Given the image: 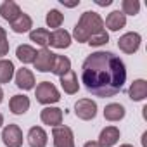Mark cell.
<instances>
[{"mask_svg":"<svg viewBox=\"0 0 147 147\" xmlns=\"http://www.w3.org/2000/svg\"><path fill=\"white\" fill-rule=\"evenodd\" d=\"M30 40L33 43H36L38 47L47 49L49 42H50V31L47 28H35V30L30 31Z\"/></svg>","mask_w":147,"mask_h":147,"instance_id":"obj_22","label":"cell"},{"mask_svg":"<svg viewBox=\"0 0 147 147\" xmlns=\"http://www.w3.org/2000/svg\"><path fill=\"white\" fill-rule=\"evenodd\" d=\"M9 49H11V45H9V42H7V38H5V40H0V57L7 55V54H9Z\"/></svg>","mask_w":147,"mask_h":147,"instance_id":"obj_28","label":"cell"},{"mask_svg":"<svg viewBox=\"0 0 147 147\" xmlns=\"http://www.w3.org/2000/svg\"><path fill=\"white\" fill-rule=\"evenodd\" d=\"M121 12L125 16H137L140 12V2L138 0H123L121 2Z\"/></svg>","mask_w":147,"mask_h":147,"instance_id":"obj_26","label":"cell"},{"mask_svg":"<svg viewBox=\"0 0 147 147\" xmlns=\"http://www.w3.org/2000/svg\"><path fill=\"white\" fill-rule=\"evenodd\" d=\"M71 71V61L66 57V55H61V54H54V61H52V69L50 73H54L55 76H64L66 73Z\"/></svg>","mask_w":147,"mask_h":147,"instance_id":"obj_18","label":"cell"},{"mask_svg":"<svg viewBox=\"0 0 147 147\" xmlns=\"http://www.w3.org/2000/svg\"><path fill=\"white\" fill-rule=\"evenodd\" d=\"M23 130L19 128V125L9 123L4 126L2 130V142L5 147H23Z\"/></svg>","mask_w":147,"mask_h":147,"instance_id":"obj_4","label":"cell"},{"mask_svg":"<svg viewBox=\"0 0 147 147\" xmlns=\"http://www.w3.org/2000/svg\"><path fill=\"white\" fill-rule=\"evenodd\" d=\"M26 140L30 147H45L49 144V135L42 126H31L26 135Z\"/></svg>","mask_w":147,"mask_h":147,"instance_id":"obj_12","label":"cell"},{"mask_svg":"<svg viewBox=\"0 0 147 147\" xmlns=\"http://www.w3.org/2000/svg\"><path fill=\"white\" fill-rule=\"evenodd\" d=\"M71 40H73L71 33L66 31V30H62V28H59V30H54L50 33L49 45L54 47V49H67V47H71Z\"/></svg>","mask_w":147,"mask_h":147,"instance_id":"obj_13","label":"cell"},{"mask_svg":"<svg viewBox=\"0 0 147 147\" xmlns=\"http://www.w3.org/2000/svg\"><path fill=\"white\" fill-rule=\"evenodd\" d=\"M126 114V109L123 104H118V102H111L104 107V118L111 123H116V121H121Z\"/></svg>","mask_w":147,"mask_h":147,"instance_id":"obj_19","label":"cell"},{"mask_svg":"<svg viewBox=\"0 0 147 147\" xmlns=\"http://www.w3.org/2000/svg\"><path fill=\"white\" fill-rule=\"evenodd\" d=\"M52 61H54V52H50L49 49H42V50L36 52L33 66L40 73H49L52 69Z\"/></svg>","mask_w":147,"mask_h":147,"instance_id":"obj_11","label":"cell"},{"mask_svg":"<svg viewBox=\"0 0 147 147\" xmlns=\"http://www.w3.org/2000/svg\"><path fill=\"white\" fill-rule=\"evenodd\" d=\"M31 28H33V19H31L28 14H24V12H21V14L18 16V19H14V21L11 23V30H12L14 33H18V35L30 33Z\"/></svg>","mask_w":147,"mask_h":147,"instance_id":"obj_20","label":"cell"},{"mask_svg":"<svg viewBox=\"0 0 147 147\" xmlns=\"http://www.w3.org/2000/svg\"><path fill=\"white\" fill-rule=\"evenodd\" d=\"M102 30H104V19L94 11H85L80 16L75 30H73L71 38H75L78 43H87L92 35H95Z\"/></svg>","mask_w":147,"mask_h":147,"instance_id":"obj_2","label":"cell"},{"mask_svg":"<svg viewBox=\"0 0 147 147\" xmlns=\"http://www.w3.org/2000/svg\"><path fill=\"white\" fill-rule=\"evenodd\" d=\"M140 43H142V36L137 31H128L118 38V47L123 54H135L140 49Z\"/></svg>","mask_w":147,"mask_h":147,"instance_id":"obj_6","label":"cell"},{"mask_svg":"<svg viewBox=\"0 0 147 147\" xmlns=\"http://www.w3.org/2000/svg\"><path fill=\"white\" fill-rule=\"evenodd\" d=\"M4 102V90H2V87H0V104Z\"/></svg>","mask_w":147,"mask_h":147,"instance_id":"obj_33","label":"cell"},{"mask_svg":"<svg viewBox=\"0 0 147 147\" xmlns=\"http://www.w3.org/2000/svg\"><path fill=\"white\" fill-rule=\"evenodd\" d=\"M14 82H16V87L21 88V90H33L35 88V83H36L33 71L28 69V67H21V69L16 71Z\"/></svg>","mask_w":147,"mask_h":147,"instance_id":"obj_9","label":"cell"},{"mask_svg":"<svg viewBox=\"0 0 147 147\" xmlns=\"http://www.w3.org/2000/svg\"><path fill=\"white\" fill-rule=\"evenodd\" d=\"M54 147H75V135L69 126H54L52 128Z\"/></svg>","mask_w":147,"mask_h":147,"instance_id":"obj_5","label":"cell"},{"mask_svg":"<svg viewBox=\"0 0 147 147\" xmlns=\"http://www.w3.org/2000/svg\"><path fill=\"white\" fill-rule=\"evenodd\" d=\"M35 97L40 104L43 106H52L55 102L61 100V92L57 90V87L50 82H42L36 85L35 88Z\"/></svg>","mask_w":147,"mask_h":147,"instance_id":"obj_3","label":"cell"},{"mask_svg":"<svg viewBox=\"0 0 147 147\" xmlns=\"http://www.w3.org/2000/svg\"><path fill=\"white\" fill-rule=\"evenodd\" d=\"M2 125H4V114L0 113V128H2Z\"/></svg>","mask_w":147,"mask_h":147,"instance_id":"obj_34","label":"cell"},{"mask_svg":"<svg viewBox=\"0 0 147 147\" xmlns=\"http://www.w3.org/2000/svg\"><path fill=\"white\" fill-rule=\"evenodd\" d=\"M126 26V16L121 11H113L107 14L106 21H104V28H107L109 31H119Z\"/></svg>","mask_w":147,"mask_h":147,"instance_id":"obj_15","label":"cell"},{"mask_svg":"<svg viewBox=\"0 0 147 147\" xmlns=\"http://www.w3.org/2000/svg\"><path fill=\"white\" fill-rule=\"evenodd\" d=\"M5 38H7V31H5V28L0 26V40H5Z\"/></svg>","mask_w":147,"mask_h":147,"instance_id":"obj_32","label":"cell"},{"mask_svg":"<svg viewBox=\"0 0 147 147\" xmlns=\"http://www.w3.org/2000/svg\"><path fill=\"white\" fill-rule=\"evenodd\" d=\"M119 147H133V145H131V144H121Z\"/></svg>","mask_w":147,"mask_h":147,"instance_id":"obj_35","label":"cell"},{"mask_svg":"<svg viewBox=\"0 0 147 147\" xmlns=\"http://www.w3.org/2000/svg\"><path fill=\"white\" fill-rule=\"evenodd\" d=\"M75 114L76 118L83 121H90L97 116V102L92 99H80L75 104Z\"/></svg>","mask_w":147,"mask_h":147,"instance_id":"obj_7","label":"cell"},{"mask_svg":"<svg viewBox=\"0 0 147 147\" xmlns=\"http://www.w3.org/2000/svg\"><path fill=\"white\" fill-rule=\"evenodd\" d=\"M21 12H23L21 7L14 2V0H5V2H2V5H0V16H2L5 21H9V23L18 19V16Z\"/></svg>","mask_w":147,"mask_h":147,"instance_id":"obj_21","label":"cell"},{"mask_svg":"<svg viewBox=\"0 0 147 147\" xmlns=\"http://www.w3.org/2000/svg\"><path fill=\"white\" fill-rule=\"evenodd\" d=\"M30 106H31L30 97L24 95V94H23V95H21V94L12 95L11 100H9V109H11V113H12V114H18V116L24 114V113L30 109Z\"/></svg>","mask_w":147,"mask_h":147,"instance_id":"obj_16","label":"cell"},{"mask_svg":"<svg viewBox=\"0 0 147 147\" xmlns=\"http://www.w3.org/2000/svg\"><path fill=\"white\" fill-rule=\"evenodd\" d=\"M119 137H121L119 128L111 125V126H106V128L100 130V135H99L97 142H99L100 147H113V145H116L119 142Z\"/></svg>","mask_w":147,"mask_h":147,"instance_id":"obj_10","label":"cell"},{"mask_svg":"<svg viewBox=\"0 0 147 147\" xmlns=\"http://www.w3.org/2000/svg\"><path fill=\"white\" fill-rule=\"evenodd\" d=\"M94 2H95L99 7H107V5L113 4V0H94Z\"/></svg>","mask_w":147,"mask_h":147,"instance_id":"obj_29","label":"cell"},{"mask_svg":"<svg viewBox=\"0 0 147 147\" xmlns=\"http://www.w3.org/2000/svg\"><path fill=\"white\" fill-rule=\"evenodd\" d=\"M128 97L133 100V102H142L147 99V82L144 78H138V80H133L130 88H128Z\"/></svg>","mask_w":147,"mask_h":147,"instance_id":"obj_14","label":"cell"},{"mask_svg":"<svg viewBox=\"0 0 147 147\" xmlns=\"http://www.w3.org/2000/svg\"><path fill=\"white\" fill-rule=\"evenodd\" d=\"M126 82V66L109 50L92 52L82 64V83L95 97H114Z\"/></svg>","mask_w":147,"mask_h":147,"instance_id":"obj_1","label":"cell"},{"mask_svg":"<svg viewBox=\"0 0 147 147\" xmlns=\"http://www.w3.org/2000/svg\"><path fill=\"white\" fill-rule=\"evenodd\" d=\"M16 75V67L11 59H0V85L9 83Z\"/></svg>","mask_w":147,"mask_h":147,"instance_id":"obj_23","label":"cell"},{"mask_svg":"<svg viewBox=\"0 0 147 147\" xmlns=\"http://www.w3.org/2000/svg\"><path fill=\"white\" fill-rule=\"evenodd\" d=\"M83 147H100L99 145V142L97 140H88V142H85V145Z\"/></svg>","mask_w":147,"mask_h":147,"instance_id":"obj_31","label":"cell"},{"mask_svg":"<svg viewBox=\"0 0 147 147\" xmlns=\"http://www.w3.org/2000/svg\"><path fill=\"white\" fill-rule=\"evenodd\" d=\"M62 109L61 107H55V106H45L42 111H40V119L43 125H49V126H61L62 125Z\"/></svg>","mask_w":147,"mask_h":147,"instance_id":"obj_8","label":"cell"},{"mask_svg":"<svg viewBox=\"0 0 147 147\" xmlns=\"http://www.w3.org/2000/svg\"><path fill=\"white\" fill-rule=\"evenodd\" d=\"M16 57L23 62V64H33L35 57H36V49L31 45H19L16 49Z\"/></svg>","mask_w":147,"mask_h":147,"instance_id":"obj_24","label":"cell"},{"mask_svg":"<svg viewBox=\"0 0 147 147\" xmlns=\"http://www.w3.org/2000/svg\"><path fill=\"white\" fill-rule=\"evenodd\" d=\"M61 4L64 7H76V5H80V0H75V2H66V0H61Z\"/></svg>","mask_w":147,"mask_h":147,"instance_id":"obj_30","label":"cell"},{"mask_svg":"<svg viewBox=\"0 0 147 147\" xmlns=\"http://www.w3.org/2000/svg\"><path fill=\"white\" fill-rule=\"evenodd\" d=\"M59 80H61V87H62L64 94H67V95H75V94H78V90H80V83H78L76 73L73 71V69H71L69 73H66L64 76H61Z\"/></svg>","mask_w":147,"mask_h":147,"instance_id":"obj_17","label":"cell"},{"mask_svg":"<svg viewBox=\"0 0 147 147\" xmlns=\"http://www.w3.org/2000/svg\"><path fill=\"white\" fill-rule=\"evenodd\" d=\"M45 23H47L49 28L59 30L61 24L64 23V14H62L61 11H57V9H50V11L47 12V16H45Z\"/></svg>","mask_w":147,"mask_h":147,"instance_id":"obj_25","label":"cell"},{"mask_svg":"<svg viewBox=\"0 0 147 147\" xmlns=\"http://www.w3.org/2000/svg\"><path fill=\"white\" fill-rule=\"evenodd\" d=\"M107 42H109V33H107L106 30H102V31L92 35V36L88 38L87 43H88L90 47H100V45H106Z\"/></svg>","mask_w":147,"mask_h":147,"instance_id":"obj_27","label":"cell"}]
</instances>
